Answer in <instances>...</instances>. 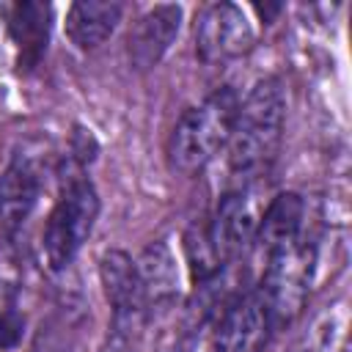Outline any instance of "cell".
<instances>
[{
  "mask_svg": "<svg viewBox=\"0 0 352 352\" xmlns=\"http://www.w3.org/2000/svg\"><path fill=\"white\" fill-rule=\"evenodd\" d=\"M124 16V6L121 3H72L69 11H66V36L69 41L82 50V52H91L96 47H102L113 30L118 28Z\"/></svg>",
  "mask_w": 352,
  "mask_h": 352,
  "instance_id": "obj_13",
  "label": "cell"
},
{
  "mask_svg": "<svg viewBox=\"0 0 352 352\" xmlns=\"http://www.w3.org/2000/svg\"><path fill=\"white\" fill-rule=\"evenodd\" d=\"M41 190L38 168L28 157H16L0 176V245L11 242L30 217Z\"/></svg>",
  "mask_w": 352,
  "mask_h": 352,
  "instance_id": "obj_10",
  "label": "cell"
},
{
  "mask_svg": "<svg viewBox=\"0 0 352 352\" xmlns=\"http://www.w3.org/2000/svg\"><path fill=\"white\" fill-rule=\"evenodd\" d=\"M286 124V94L278 77L258 80L245 99H239L234 129L228 138V165L242 179L253 184L264 176L280 148Z\"/></svg>",
  "mask_w": 352,
  "mask_h": 352,
  "instance_id": "obj_1",
  "label": "cell"
},
{
  "mask_svg": "<svg viewBox=\"0 0 352 352\" xmlns=\"http://www.w3.org/2000/svg\"><path fill=\"white\" fill-rule=\"evenodd\" d=\"M170 352H195V344H192V341H184V344H179V346L170 349Z\"/></svg>",
  "mask_w": 352,
  "mask_h": 352,
  "instance_id": "obj_16",
  "label": "cell"
},
{
  "mask_svg": "<svg viewBox=\"0 0 352 352\" xmlns=\"http://www.w3.org/2000/svg\"><path fill=\"white\" fill-rule=\"evenodd\" d=\"M179 25H182V6L173 3H160L146 14H140L126 38L129 63L140 72L154 69L162 60V55L170 50L173 38L179 36Z\"/></svg>",
  "mask_w": 352,
  "mask_h": 352,
  "instance_id": "obj_9",
  "label": "cell"
},
{
  "mask_svg": "<svg viewBox=\"0 0 352 352\" xmlns=\"http://www.w3.org/2000/svg\"><path fill=\"white\" fill-rule=\"evenodd\" d=\"M270 333L272 324L267 308L258 292L248 289L223 302L212 330L209 352H261L270 341Z\"/></svg>",
  "mask_w": 352,
  "mask_h": 352,
  "instance_id": "obj_8",
  "label": "cell"
},
{
  "mask_svg": "<svg viewBox=\"0 0 352 352\" xmlns=\"http://www.w3.org/2000/svg\"><path fill=\"white\" fill-rule=\"evenodd\" d=\"M52 8L47 3H14L8 8V36L16 50V60L22 69H33L50 41Z\"/></svg>",
  "mask_w": 352,
  "mask_h": 352,
  "instance_id": "obj_12",
  "label": "cell"
},
{
  "mask_svg": "<svg viewBox=\"0 0 352 352\" xmlns=\"http://www.w3.org/2000/svg\"><path fill=\"white\" fill-rule=\"evenodd\" d=\"M96 217H99L96 187L91 184L88 176H82V170H72L69 176H63L60 195L52 212L47 214L41 231L44 258L52 272H60L74 261V256L94 231Z\"/></svg>",
  "mask_w": 352,
  "mask_h": 352,
  "instance_id": "obj_3",
  "label": "cell"
},
{
  "mask_svg": "<svg viewBox=\"0 0 352 352\" xmlns=\"http://www.w3.org/2000/svg\"><path fill=\"white\" fill-rule=\"evenodd\" d=\"M253 22L234 3H212L195 19V52L209 66L242 58L253 50Z\"/></svg>",
  "mask_w": 352,
  "mask_h": 352,
  "instance_id": "obj_7",
  "label": "cell"
},
{
  "mask_svg": "<svg viewBox=\"0 0 352 352\" xmlns=\"http://www.w3.org/2000/svg\"><path fill=\"white\" fill-rule=\"evenodd\" d=\"M99 280L113 308V341L124 346L148 316L132 256L124 250H104L99 258Z\"/></svg>",
  "mask_w": 352,
  "mask_h": 352,
  "instance_id": "obj_6",
  "label": "cell"
},
{
  "mask_svg": "<svg viewBox=\"0 0 352 352\" xmlns=\"http://www.w3.org/2000/svg\"><path fill=\"white\" fill-rule=\"evenodd\" d=\"M314 272H316V248L305 236L264 256V272L256 292L267 308L272 330L292 324L302 314L305 300L311 294Z\"/></svg>",
  "mask_w": 352,
  "mask_h": 352,
  "instance_id": "obj_4",
  "label": "cell"
},
{
  "mask_svg": "<svg viewBox=\"0 0 352 352\" xmlns=\"http://www.w3.org/2000/svg\"><path fill=\"white\" fill-rule=\"evenodd\" d=\"M261 212H264V204L258 201V192L253 184H239L236 190L226 192L217 201L212 217L204 223V231L212 250L223 261V267L253 245Z\"/></svg>",
  "mask_w": 352,
  "mask_h": 352,
  "instance_id": "obj_5",
  "label": "cell"
},
{
  "mask_svg": "<svg viewBox=\"0 0 352 352\" xmlns=\"http://www.w3.org/2000/svg\"><path fill=\"white\" fill-rule=\"evenodd\" d=\"M302 223H305V201L297 192H278L264 204L253 245L258 248L261 256H270L278 248H286L302 236Z\"/></svg>",
  "mask_w": 352,
  "mask_h": 352,
  "instance_id": "obj_11",
  "label": "cell"
},
{
  "mask_svg": "<svg viewBox=\"0 0 352 352\" xmlns=\"http://www.w3.org/2000/svg\"><path fill=\"white\" fill-rule=\"evenodd\" d=\"M239 96L234 88H217L198 104L187 107L170 129L168 162L173 170L192 176L204 170L226 146L234 129Z\"/></svg>",
  "mask_w": 352,
  "mask_h": 352,
  "instance_id": "obj_2",
  "label": "cell"
},
{
  "mask_svg": "<svg viewBox=\"0 0 352 352\" xmlns=\"http://www.w3.org/2000/svg\"><path fill=\"white\" fill-rule=\"evenodd\" d=\"M25 316L14 305H0V349H14L22 341Z\"/></svg>",
  "mask_w": 352,
  "mask_h": 352,
  "instance_id": "obj_15",
  "label": "cell"
},
{
  "mask_svg": "<svg viewBox=\"0 0 352 352\" xmlns=\"http://www.w3.org/2000/svg\"><path fill=\"white\" fill-rule=\"evenodd\" d=\"M135 267H138V280H140V292L148 314L176 300L179 272H176V258L165 242H151L140 253Z\"/></svg>",
  "mask_w": 352,
  "mask_h": 352,
  "instance_id": "obj_14",
  "label": "cell"
}]
</instances>
